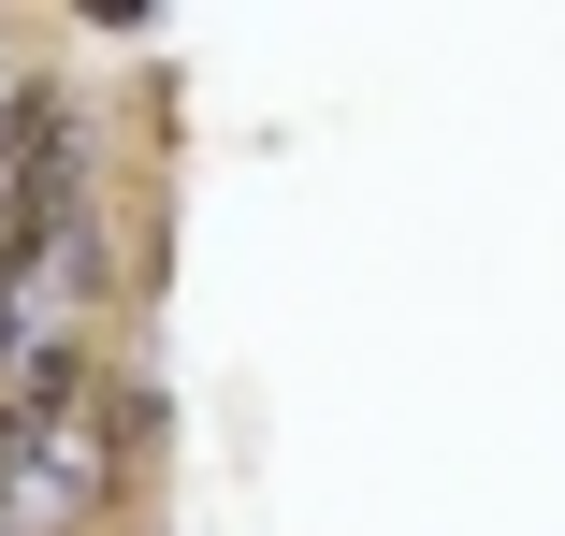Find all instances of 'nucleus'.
Instances as JSON below:
<instances>
[{
    "mask_svg": "<svg viewBox=\"0 0 565 536\" xmlns=\"http://www.w3.org/2000/svg\"><path fill=\"white\" fill-rule=\"evenodd\" d=\"M0 536H131V479L102 450L87 377L0 406Z\"/></svg>",
    "mask_w": 565,
    "mask_h": 536,
    "instance_id": "1",
    "label": "nucleus"
},
{
    "mask_svg": "<svg viewBox=\"0 0 565 536\" xmlns=\"http://www.w3.org/2000/svg\"><path fill=\"white\" fill-rule=\"evenodd\" d=\"M30 87H44V58H30V44H0V160H15V117H30Z\"/></svg>",
    "mask_w": 565,
    "mask_h": 536,
    "instance_id": "2",
    "label": "nucleus"
}]
</instances>
